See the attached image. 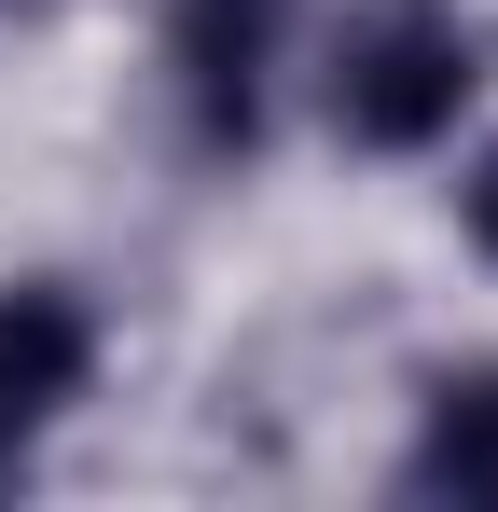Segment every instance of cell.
Here are the masks:
<instances>
[{
    "instance_id": "3",
    "label": "cell",
    "mask_w": 498,
    "mask_h": 512,
    "mask_svg": "<svg viewBox=\"0 0 498 512\" xmlns=\"http://www.w3.org/2000/svg\"><path fill=\"white\" fill-rule=\"evenodd\" d=\"M83 374H97V319H83V291L14 277V291H0V457H28L42 429L70 416Z\"/></svg>"
},
{
    "instance_id": "4",
    "label": "cell",
    "mask_w": 498,
    "mask_h": 512,
    "mask_svg": "<svg viewBox=\"0 0 498 512\" xmlns=\"http://www.w3.org/2000/svg\"><path fill=\"white\" fill-rule=\"evenodd\" d=\"M415 485H429V499L498 512V360H485V374H443V388H429V429H415Z\"/></svg>"
},
{
    "instance_id": "5",
    "label": "cell",
    "mask_w": 498,
    "mask_h": 512,
    "mask_svg": "<svg viewBox=\"0 0 498 512\" xmlns=\"http://www.w3.org/2000/svg\"><path fill=\"white\" fill-rule=\"evenodd\" d=\"M471 250L498 263V153H485V167H471Z\"/></svg>"
},
{
    "instance_id": "1",
    "label": "cell",
    "mask_w": 498,
    "mask_h": 512,
    "mask_svg": "<svg viewBox=\"0 0 498 512\" xmlns=\"http://www.w3.org/2000/svg\"><path fill=\"white\" fill-rule=\"evenodd\" d=\"M485 84V28L457 14V0H360L346 28H332V125L360 139V153H429L457 111Z\"/></svg>"
},
{
    "instance_id": "2",
    "label": "cell",
    "mask_w": 498,
    "mask_h": 512,
    "mask_svg": "<svg viewBox=\"0 0 498 512\" xmlns=\"http://www.w3.org/2000/svg\"><path fill=\"white\" fill-rule=\"evenodd\" d=\"M277 28H291V0H166V70H180V111H194L208 153H249L263 139Z\"/></svg>"
}]
</instances>
